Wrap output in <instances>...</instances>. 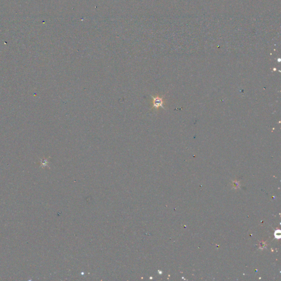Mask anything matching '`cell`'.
Instances as JSON below:
<instances>
[{
	"label": "cell",
	"instance_id": "1",
	"mask_svg": "<svg viewBox=\"0 0 281 281\" xmlns=\"http://www.w3.org/2000/svg\"><path fill=\"white\" fill-rule=\"evenodd\" d=\"M150 96L153 99V100H152V103H153L152 108L155 109H158L159 108L161 107L163 109H165V108L164 107V100H163V97H161L159 96L154 97L151 95H150Z\"/></svg>",
	"mask_w": 281,
	"mask_h": 281
}]
</instances>
